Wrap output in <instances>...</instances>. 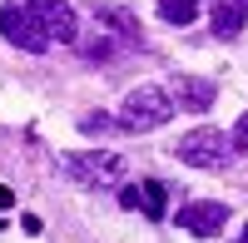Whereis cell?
Listing matches in <instances>:
<instances>
[{
	"mask_svg": "<svg viewBox=\"0 0 248 243\" xmlns=\"http://www.w3.org/2000/svg\"><path fill=\"white\" fill-rule=\"evenodd\" d=\"M60 169H65V179L70 184H79V189H114V184H124V154H114V149H75V154H65L60 159Z\"/></svg>",
	"mask_w": 248,
	"mask_h": 243,
	"instance_id": "obj_1",
	"label": "cell"
},
{
	"mask_svg": "<svg viewBox=\"0 0 248 243\" xmlns=\"http://www.w3.org/2000/svg\"><path fill=\"white\" fill-rule=\"evenodd\" d=\"M174 119V99L169 90H159V85H139L124 94V105H119V129H129V134H149V129H164Z\"/></svg>",
	"mask_w": 248,
	"mask_h": 243,
	"instance_id": "obj_2",
	"label": "cell"
},
{
	"mask_svg": "<svg viewBox=\"0 0 248 243\" xmlns=\"http://www.w3.org/2000/svg\"><path fill=\"white\" fill-rule=\"evenodd\" d=\"M233 139L223 134V129H194V134H184L179 144H174V159L179 164H189V169H229L233 164Z\"/></svg>",
	"mask_w": 248,
	"mask_h": 243,
	"instance_id": "obj_3",
	"label": "cell"
},
{
	"mask_svg": "<svg viewBox=\"0 0 248 243\" xmlns=\"http://www.w3.org/2000/svg\"><path fill=\"white\" fill-rule=\"evenodd\" d=\"M0 35H5V45L25 50V55H45L50 50V40L35 25V15H30L25 0H5V5H0Z\"/></svg>",
	"mask_w": 248,
	"mask_h": 243,
	"instance_id": "obj_4",
	"label": "cell"
},
{
	"mask_svg": "<svg viewBox=\"0 0 248 243\" xmlns=\"http://www.w3.org/2000/svg\"><path fill=\"white\" fill-rule=\"evenodd\" d=\"M25 5H30L35 25L45 30L50 45H75L79 40V15H75L70 0H25Z\"/></svg>",
	"mask_w": 248,
	"mask_h": 243,
	"instance_id": "obj_5",
	"label": "cell"
},
{
	"mask_svg": "<svg viewBox=\"0 0 248 243\" xmlns=\"http://www.w3.org/2000/svg\"><path fill=\"white\" fill-rule=\"evenodd\" d=\"M229 204H218V198H199V204H184L179 209V228L194 233V238H218V228L229 224Z\"/></svg>",
	"mask_w": 248,
	"mask_h": 243,
	"instance_id": "obj_6",
	"label": "cell"
},
{
	"mask_svg": "<svg viewBox=\"0 0 248 243\" xmlns=\"http://www.w3.org/2000/svg\"><path fill=\"white\" fill-rule=\"evenodd\" d=\"M169 99H174V109L203 114V109H214V105H218V85H214V79H199V75H174Z\"/></svg>",
	"mask_w": 248,
	"mask_h": 243,
	"instance_id": "obj_7",
	"label": "cell"
},
{
	"mask_svg": "<svg viewBox=\"0 0 248 243\" xmlns=\"http://www.w3.org/2000/svg\"><path fill=\"white\" fill-rule=\"evenodd\" d=\"M94 20H99L109 35H119L124 45H139V20H134L129 10H119V5H99V0H94Z\"/></svg>",
	"mask_w": 248,
	"mask_h": 243,
	"instance_id": "obj_8",
	"label": "cell"
},
{
	"mask_svg": "<svg viewBox=\"0 0 248 243\" xmlns=\"http://www.w3.org/2000/svg\"><path fill=\"white\" fill-rule=\"evenodd\" d=\"M214 35L218 40H233V35H243V25H248V5H238V0H214Z\"/></svg>",
	"mask_w": 248,
	"mask_h": 243,
	"instance_id": "obj_9",
	"label": "cell"
},
{
	"mask_svg": "<svg viewBox=\"0 0 248 243\" xmlns=\"http://www.w3.org/2000/svg\"><path fill=\"white\" fill-rule=\"evenodd\" d=\"M75 45H79V55H85L90 65H99V60H114V55L124 50V45H119V40H114L109 30H94L90 40H75Z\"/></svg>",
	"mask_w": 248,
	"mask_h": 243,
	"instance_id": "obj_10",
	"label": "cell"
},
{
	"mask_svg": "<svg viewBox=\"0 0 248 243\" xmlns=\"http://www.w3.org/2000/svg\"><path fill=\"white\" fill-rule=\"evenodd\" d=\"M139 204H144V213L159 224L164 209H169V184H159V179H144V184H139Z\"/></svg>",
	"mask_w": 248,
	"mask_h": 243,
	"instance_id": "obj_11",
	"label": "cell"
},
{
	"mask_svg": "<svg viewBox=\"0 0 248 243\" xmlns=\"http://www.w3.org/2000/svg\"><path fill=\"white\" fill-rule=\"evenodd\" d=\"M199 0H159V20L164 25H194Z\"/></svg>",
	"mask_w": 248,
	"mask_h": 243,
	"instance_id": "obj_12",
	"label": "cell"
},
{
	"mask_svg": "<svg viewBox=\"0 0 248 243\" xmlns=\"http://www.w3.org/2000/svg\"><path fill=\"white\" fill-rule=\"evenodd\" d=\"M119 124V119H109V114H79V129H85V134H109Z\"/></svg>",
	"mask_w": 248,
	"mask_h": 243,
	"instance_id": "obj_13",
	"label": "cell"
},
{
	"mask_svg": "<svg viewBox=\"0 0 248 243\" xmlns=\"http://www.w3.org/2000/svg\"><path fill=\"white\" fill-rule=\"evenodd\" d=\"M229 139H233V149H238V154H248V114H238V124H233Z\"/></svg>",
	"mask_w": 248,
	"mask_h": 243,
	"instance_id": "obj_14",
	"label": "cell"
},
{
	"mask_svg": "<svg viewBox=\"0 0 248 243\" xmlns=\"http://www.w3.org/2000/svg\"><path fill=\"white\" fill-rule=\"evenodd\" d=\"M119 204L124 209H139V189H119Z\"/></svg>",
	"mask_w": 248,
	"mask_h": 243,
	"instance_id": "obj_15",
	"label": "cell"
},
{
	"mask_svg": "<svg viewBox=\"0 0 248 243\" xmlns=\"http://www.w3.org/2000/svg\"><path fill=\"white\" fill-rule=\"evenodd\" d=\"M10 204H15V194H10L5 184H0V209H10Z\"/></svg>",
	"mask_w": 248,
	"mask_h": 243,
	"instance_id": "obj_16",
	"label": "cell"
},
{
	"mask_svg": "<svg viewBox=\"0 0 248 243\" xmlns=\"http://www.w3.org/2000/svg\"><path fill=\"white\" fill-rule=\"evenodd\" d=\"M229 243H248V224H243V228H238V233H233Z\"/></svg>",
	"mask_w": 248,
	"mask_h": 243,
	"instance_id": "obj_17",
	"label": "cell"
},
{
	"mask_svg": "<svg viewBox=\"0 0 248 243\" xmlns=\"http://www.w3.org/2000/svg\"><path fill=\"white\" fill-rule=\"evenodd\" d=\"M238 5H248V0H238Z\"/></svg>",
	"mask_w": 248,
	"mask_h": 243,
	"instance_id": "obj_18",
	"label": "cell"
}]
</instances>
